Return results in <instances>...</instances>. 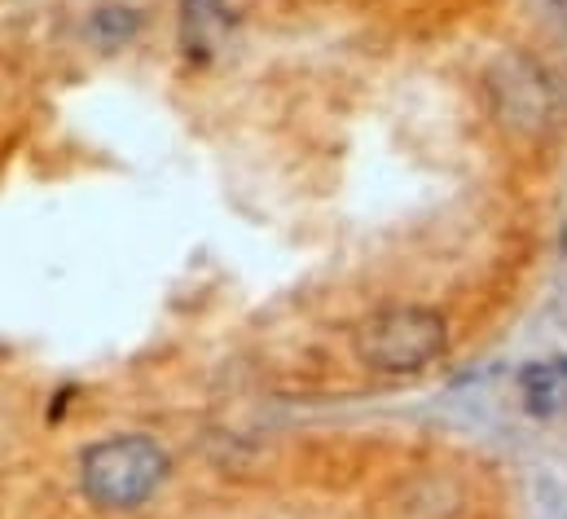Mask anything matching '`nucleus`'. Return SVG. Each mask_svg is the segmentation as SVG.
I'll return each mask as SVG.
<instances>
[{
	"mask_svg": "<svg viewBox=\"0 0 567 519\" xmlns=\"http://www.w3.org/2000/svg\"><path fill=\"white\" fill-rule=\"evenodd\" d=\"M519 391L528 414H559L567 409V362H537L519 375Z\"/></svg>",
	"mask_w": 567,
	"mask_h": 519,
	"instance_id": "obj_4",
	"label": "nucleus"
},
{
	"mask_svg": "<svg viewBox=\"0 0 567 519\" xmlns=\"http://www.w3.org/2000/svg\"><path fill=\"white\" fill-rule=\"evenodd\" d=\"M449 326L435 308L392 304L357 326V357L379 375H414L444 357Z\"/></svg>",
	"mask_w": 567,
	"mask_h": 519,
	"instance_id": "obj_1",
	"label": "nucleus"
},
{
	"mask_svg": "<svg viewBox=\"0 0 567 519\" xmlns=\"http://www.w3.org/2000/svg\"><path fill=\"white\" fill-rule=\"evenodd\" d=\"M163 476H167V454L145 436L102 440L80 462L84 493L97 507H142L163 485Z\"/></svg>",
	"mask_w": 567,
	"mask_h": 519,
	"instance_id": "obj_2",
	"label": "nucleus"
},
{
	"mask_svg": "<svg viewBox=\"0 0 567 519\" xmlns=\"http://www.w3.org/2000/svg\"><path fill=\"white\" fill-rule=\"evenodd\" d=\"M225 0H185L181 4V44L194 62H207L220 44H225Z\"/></svg>",
	"mask_w": 567,
	"mask_h": 519,
	"instance_id": "obj_3",
	"label": "nucleus"
}]
</instances>
